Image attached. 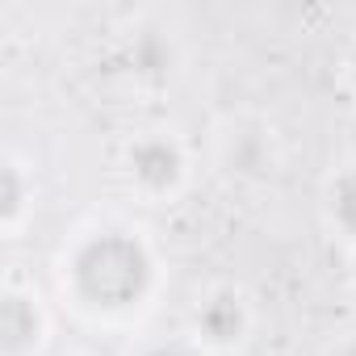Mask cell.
<instances>
[{
  "label": "cell",
  "mask_w": 356,
  "mask_h": 356,
  "mask_svg": "<svg viewBox=\"0 0 356 356\" xmlns=\"http://www.w3.org/2000/svg\"><path fill=\"white\" fill-rule=\"evenodd\" d=\"M67 281L72 293L92 310H130L151 293L155 260L143 239L126 231H97L72 252Z\"/></svg>",
  "instance_id": "obj_1"
},
{
  "label": "cell",
  "mask_w": 356,
  "mask_h": 356,
  "mask_svg": "<svg viewBox=\"0 0 356 356\" xmlns=\"http://www.w3.org/2000/svg\"><path fill=\"white\" fill-rule=\"evenodd\" d=\"M214 155L231 176H239V181H264L277 168L273 126H264L260 118H248V113H239V118L231 113L214 130Z\"/></svg>",
  "instance_id": "obj_2"
},
{
  "label": "cell",
  "mask_w": 356,
  "mask_h": 356,
  "mask_svg": "<svg viewBox=\"0 0 356 356\" xmlns=\"http://www.w3.org/2000/svg\"><path fill=\"white\" fill-rule=\"evenodd\" d=\"M126 172L147 197H172L185 185L189 155H185L181 138H172L163 130H147L126 147Z\"/></svg>",
  "instance_id": "obj_3"
},
{
  "label": "cell",
  "mask_w": 356,
  "mask_h": 356,
  "mask_svg": "<svg viewBox=\"0 0 356 356\" xmlns=\"http://www.w3.org/2000/svg\"><path fill=\"white\" fill-rule=\"evenodd\" d=\"M47 339V314L34 293H26L17 281L5 285L0 302V356H34Z\"/></svg>",
  "instance_id": "obj_4"
},
{
  "label": "cell",
  "mask_w": 356,
  "mask_h": 356,
  "mask_svg": "<svg viewBox=\"0 0 356 356\" xmlns=\"http://www.w3.org/2000/svg\"><path fill=\"white\" fill-rule=\"evenodd\" d=\"M248 302L235 293V289H210L193 314V327H197V339L210 343V348H235L243 335H248Z\"/></svg>",
  "instance_id": "obj_5"
},
{
  "label": "cell",
  "mask_w": 356,
  "mask_h": 356,
  "mask_svg": "<svg viewBox=\"0 0 356 356\" xmlns=\"http://www.w3.org/2000/svg\"><path fill=\"white\" fill-rule=\"evenodd\" d=\"M30 202H34V181H30V172L9 155L5 159V181H0V227L9 235L26 222Z\"/></svg>",
  "instance_id": "obj_6"
},
{
  "label": "cell",
  "mask_w": 356,
  "mask_h": 356,
  "mask_svg": "<svg viewBox=\"0 0 356 356\" xmlns=\"http://www.w3.org/2000/svg\"><path fill=\"white\" fill-rule=\"evenodd\" d=\"M327 214H331V222L348 239H356V168H343L331 181V189H327Z\"/></svg>",
  "instance_id": "obj_7"
},
{
  "label": "cell",
  "mask_w": 356,
  "mask_h": 356,
  "mask_svg": "<svg viewBox=\"0 0 356 356\" xmlns=\"http://www.w3.org/2000/svg\"><path fill=\"white\" fill-rule=\"evenodd\" d=\"M138 356H193V352L181 348V343H151V348H143Z\"/></svg>",
  "instance_id": "obj_8"
},
{
  "label": "cell",
  "mask_w": 356,
  "mask_h": 356,
  "mask_svg": "<svg viewBox=\"0 0 356 356\" xmlns=\"http://www.w3.org/2000/svg\"><path fill=\"white\" fill-rule=\"evenodd\" d=\"M327 356H356V335H343L339 343H331V352Z\"/></svg>",
  "instance_id": "obj_9"
},
{
  "label": "cell",
  "mask_w": 356,
  "mask_h": 356,
  "mask_svg": "<svg viewBox=\"0 0 356 356\" xmlns=\"http://www.w3.org/2000/svg\"><path fill=\"white\" fill-rule=\"evenodd\" d=\"M348 76H352V88H356V55H352V67H348Z\"/></svg>",
  "instance_id": "obj_10"
},
{
  "label": "cell",
  "mask_w": 356,
  "mask_h": 356,
  "mask_svg": "<svg viewBox=\"0 0 356 356\" xmlns=\"http://www.w3.org/2000/svg\"><path fill=\"white\" fill-rule=\"evenodd\" d=\"M67 356H92V352H67Z\"/></svg>",
  "instance_id": "obj_11"
},
{
  "label": "cell",
  "mask_w": 356,
  "mask_h": 356,
  "mask_svg": "<svg viewBox=\"0 0 356 356\" xmlns=\"http://www.w3.org/2000/svg\"><path fill=\"white\" fill-rule=\"evenodd\" d=\"M352 281H356V260H352Z\"/></svg>",
  "instance_id": "obj_12"
}]
</instances>
